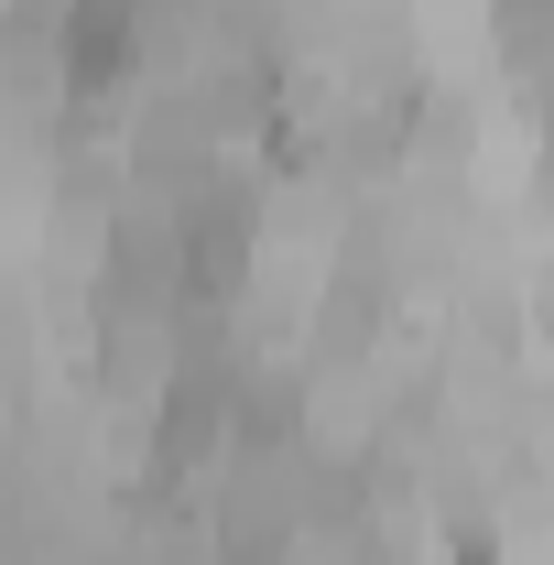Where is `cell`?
Returning a JSON list of instances; mask_svg holds the SVG:
<instances>
[{
    "instance_id": "obj_1",
    "label": "cell",
    "mask_w": 554,
    "mask_h": 565,
    "mask_svg": "<svg viewBox=\"0 0 554 565\" xmlns=\"http://www.w3.org/2000/svg\"><path fill=\"white\" fill-rule=\"evenodd\" d=\"M141 66V0H76L66 11V87H120Z\"/></svg>"
},
{
    "instance_id": "obj_2",
    "label": "cell",
    "mask_w": 554,
    "mask_h": 565,
    "mask_svg": "<svg viewBox=\"0 0 554 565\" xmlns=\"http://www.w3.org/2000/svg\"><path fill=\"white\" fill-rule=\"evenodd\" d=\"M239 262H251V207H239V196H207V207L185 217V282H196V294H228Z\"/></svg>"
}]
</instances>
